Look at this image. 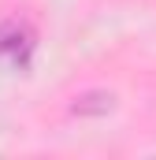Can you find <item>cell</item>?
<instances>
[{"label":"cell","mask_w":156,"mask_h":160,"mask_svg":"<svg viewBox=\"0 0 156 160\" xmlns=\"http://www.w3.org/2000/svg\"><path fill=\"white\" fill-rule=\"evenodd\" d=\"M67 112L78 116V119H100V116L115 112V93L112 89H85L67 104Z\"/></svg>","instance_id":"obj_2"},{"label":"cell","mask_w":156,"mask_h":160,"mask_svg":"<svg viewBox=\"0 0 156 160\" xmlns=\"http://www.w3.org/2000/svg\"><path fill=\"white\" fill-rule=\"evenodd\" d=\"M37 56V26L22 15H4L0 19V63L7 71L26 75Z\"/></svg>","instance_id":"obj_1"}]
</instances>
